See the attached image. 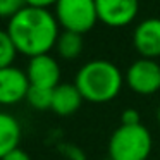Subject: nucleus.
Segmentation results:
<instances>
[{
	"instance_id": "21",
	"label": "nucleus",
	"mask_w": 160,
	"mask_h": 160,
	"mask_svg": "<svg viewBox=\"0 0 160 160\" xmlns=\"http://www.w3.org/2000/svg\"><path fill=\"white\" fill-rule=\"evenodd\" d=\"M107 160H112V158H107Z\"/></svg>"
},
{
	"instance_id": "5",
	"label": "nucleus",
	"mask_w": 160,
	"mask_h": 160,
	"mask_svg": "<svg viewBox=\"0 0 160 160\" xmlns=\"http://www.w3.org/2000/svg\"><path fill=\"white\" fill-rule=\"evenodd\" d=\"M124 79L136 95H153L160 90V64L153 59L139 57L126 71Z\"/></svg>"
},
{
	"instance_id": "3",
	"label": "nucleus",
	"mask_w": 160,
	"mask_h": 160,
	"mask_svg": "<svg viewBox=\"0 0 160 160\" xmlns=\"http://www.w3.org/2000/svg\"><path fill=\"white\" fill-rule=\"evenodd\" d=\"M152 152V134L143 124L117 128L108 141V158L146 160Z\"/></svg>"
},
{
	"instance_id": "10",
	"label": "nucleus",
	"mask_w": 160,
	"mask_h": 160,
	"mask_svg": "<svg viewBox=\"0 0 160 160\" xmlns=\"http://www.w3.org/2000/svg\"><path fill=\"white\" fill-rule=\"evenodd\" d=\"M83 95L78 90L76 84L69 83H60L59 86L53 90L52 97V108L50 110L55 112L57 115H72L74 112L79 110L81 103H83Z\"/></svg>"
},
{
	"instance_id": "6",
	"label": "nucleus",
	"mask_w": 160,
	"mask_h": 160,
	"mask_svg": "<svg viewBox=\"0 0 160 160\" xmlns=\"http://www.w3.org/2000/svg\"><path fill=\"white\" fill-rule=\"evenodd\" d=\"M98 21L108 28H124L136 19L139 0H95Z\"/></svg>"
},
{
	"instance_id": "16",
	"label": "nucleus",
	"mask_w": 160,
	"mask_h": 160,
	"mask_svg": "<svg viewBox=\"0 0 160 160\" xmlns=\"http://www.w3.org/2000/svg\"><path fill=\"white\" fill-rule=\"evenodd\" d=\"M122 124L124 126H138L141 124V115H139L138 110H134V108H126L124 112H122Z\"/></svg>"
},
{
	"instance_id": "18",
	"label": "nucleus",
	"mask_w": 160,
	"mask_h": 160,
	"mask_svg": "<svg viewBox=\"0 0 160 160\" xmlns=\"http://www.w3.org/2000/svg\"><path fill=\"white\" fill-rule=\"evenodd\" d=\"M59 0H24V4L29 7H38V9H48V7H55V4Z\"/></svg>"
},
{
	"instance_id": "20",
	"label": "nucleus",
	"mask_w": 160,
	"mask_h": 160,
	"mask_svg": "<svg viewBox=\"0 0 160 160\" xmlns=\"http://www.w3.org/2000/svg\"><path fill=\"white\" fill-rule=\"evenodd\" d=\"M157 119H158V122H160V105H158V110H157Z\"/></svg>"
},
{
	"instance_id": "4",
	"label": "nucleus",
	"mask_w": 160,
	"mask_h": 160,
	"mask_svg": "<svg viewBox=\"0 0 160 160\" xmlns=\"http://www.w3.org/2000/svg\"><path fill=\"white\" fill-rule=\"evenodd\" d=\"M55 18L64 31L84 35L98 22L97 4L95 0H59L55 4Z\"/></svg>"
},
{
	"instance_id": "2",
	"label": "nucleus",
	"mask_w": 160,
	"mask_h": 160,
	"mask_svg": "<svg viewBox=\"0 0 160 160\" xmlns=\"http://www.w3.org/2000/svg\"><path fill=\"white\" fill-rule=\"evenodd\" d=\"M124 83L119 67L110 60L97 59L84 64L76 74L74 84L84 100L91 103H107L119 95Z\"/></svg>"
},
{
	"instance_id": "19",
	"label": "nucleus",
	"mask_w": 160,
	"mask_h": 160,
	"mask_svg": "<svg viewBox=\"0 0 160 160\" xmlns=\"http://www.w3.org/2000/svg\"><path fill=\"white\" fill-rule=\"evenodd\" d=\"M2 160H31V157H29L24 150L16 148V150H12V152H9Z\"/></svg>"
},
{
	"instance_id": "14",
	"label": "nucleus",
	"mask_w": 160,
	"mask_h": 160,
	"mask_svg": "<svg viewBox=\"0 0 160 160\" xmlns=\"http://www.w3.org/2000/svg\"><path fill=\"white\" fill-rule=\"evenodd\" d=\"M18 53L19 52L16 48L14 42H12L11 35H9V31L7 29H0V69L12 66Z\"/></svg>"
},
{
	"instance_id": "12",
	"label": "nucleus",
	"mask_w": 160,
	"mask_h": 160,
	"mask_svg": "<svg viewBox=\"0 0 160 160\" xmlns=\"http://www.w3.org/2000/svg\"><path fill=\"white\" fill-rule=\"evenodd\" d=\"M83 47H84L83 35L72 33V31H62L55 43L57 53L66 60L78 59L81 55V52H83Z\"/></svg>"
},
{
	"instance_id": "11",
	"label": "nucleus",
	"mask_w": 160,
	"mask_h": 160,
	"mask_svg": "<svg viewBox=\"0 0 160 160\" xmlns=\"http://www.w3.org/2000/svg\"><path fill=\"white\" fill-rule=\"evenodd\" d=\"M21 141V126L14 115L0 112V160L9 152L19 148Z\"/></svg>"
},
{
	"instance_id": "17",
	"label": "nucleus",
	"mask_w": 160,
	"mask_h": 160,
	"mask_svg": "<svg viewBox=\"0 0 160 160\" xmlns=\"http://www.w3.org/2000/svg\"><path fill=\"white\" fill-rule=\"evenodd\" d=\"M62 153L69 160H84V153L76 145H62Z\"/></svg>"
},
{
	"instance_id": "9",
	"label": "nucleus",
	"mask_w": 160,
	"mask_h": 160,
	"mask_svg": "<svg viewBox=\"0 0 160 160\" xmlns=\"http://www.w3.org/2000/svg\"><path fill=\"white\" fill-rule=\"evenodd\" d=\"M132 45L143 59L160 57V19L148 18L141 21L132 33Z\"/></svg>"
},
{
	"instance_id": "7",
	"label": "nucleus",
	"mask_w": 160,
	"mask_h": 160,
	"mask_svg": "<svg viewBox=\"0 0 160 160\" xmlns=\"http://www.w3.org/2000/svg\"><path fill=\"white\" fill-rule=\"evenodd\" d=\"M26 74H28L31 86L55 90L60 84V66L55 57H52L50 53L31 57L28 62Z\"/></svg>"
},
{
	"instance_id": "8",
	"label": "nucleus",
	"mask_w": 160,
	"mask_h": 160,
	"mask_svg": "<svg viewBox=\"0 0 160 160\" xmlns=\"http://www.w3.org/2000/svg\"><path fill=\"white\" fill-rule=\"evenodd\" d=\"M29 86L26 71L16 66L0 69V105H16L26 100Z\"/></svg>"
},
{
	"instance_id": "15",
	"label": "nucleus",
	"mask_w": 160,
	"mask_h": 160,
	"mask_svg": "<svg viewBox=\"0 0 160 160\" xmlns=\"http://www.w3.org/2000/svg\"><path fill=\"white\" fill-rule=\"evenodd\" d=\"M24 0H0V18L11 19L16 12L24 7Z\"/></svg>"
},
{
	"instance_id": "1",
	"label": "nucleus",
	"mask_w": 160,
	"mask_h": 160,
	"mask_svg": "<svg viewBox=\"0 0 160 160\" xmlns=\"http://www.w3.org/2000/svg\"><path fill=\"white\" fill-rule=\"evenodd\" d=\"M60 24L55 14L48 9H38L24 5L16 12L7 24V31L14 42L19 53L28 55L29 59L42 53H48L55 48L59 38Z\"/></svg>"
},
{
	"instance_id": "13",
	"label": "nucleus",
	"mask_w": 160,
	"mask_h": 160,
	"mask_svg": "<svg viewBox=\"0 0 160 160\" xmlns=\"http://www.w3.org/2000/svg\"><path fill=\"white\" fill-rule=\"evenodd\" d=\"M52 97H53V90L29 86V91L26 95V102L36 110H50L52 108Z\"/></svg>"
}]
</instances>
